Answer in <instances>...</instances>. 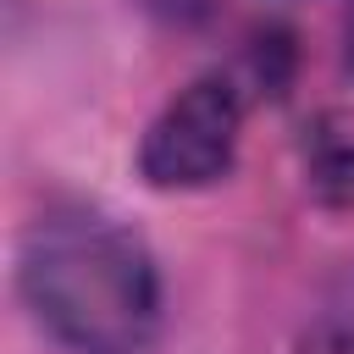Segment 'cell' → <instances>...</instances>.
<instances>
[{"instance_id":"obj_1","label":"cell","mask_w":354,"mask_h":354,"mask_svg":"<svg viewBox=\"0 0 354 354\" xmlns=\"http://www.w3.org/2000/svg\"><path fill=\"white\" fill-rule=\"evenodd\" d=\"M17 293L66 354H144L160 332L149 243L94 205H50L17 243Z\"/></svg>"},{"instance_id":"obj_3","label":"cell","mask_w":354,"mask_h":354,"mask_svg":"<svg viewBox=\"0 0 354 354\" xmlns=\"http://www.w3.org/2000/svg\"><path fill=\"white\" fill-rule=\"evenodd\" d=\"M299 171L321 210H354V111L326 105L304 122Z\"/></svg>"},{"instance_id":"obj_5","label":"cell","mask_w":354,"mask_h":354,"mask_svg":"<svg viewBox=\"0 0 354 354\" xmlns=\"http://www.w3.org/2000/svg\"><path fill=\"white\" fill-rule=\"evenodd\" d=\"M343 66L354 72V0H348V11H343Z\"/></svg>"},{"instance_id":"obj_4","label":"cell","mask_w":354,"mask_h":354,"mask_svg":"<svg viewBox=\"0 0 354 354\" xmlns=\"http://www.w3.org/2000/svg\"><path fill=\"white\" fill-rule=\"evenodd\" d=\"M293 354H354V266H343L321 293L310 299Z\"/></svg>"},{"instance_id":"obj_2","label":"cell","mask_w":354,"mask_h":354,"mask_svg":"<svg viewBox=\"0 0 354 354\" xmlns=\"http://www.w3.org/2000/svg\"><path fill=\"white\" fill-rule=\"evenodd\" d=\"M243 133V94L232 77L210 72L183 83L138 138V177L160 194H194L232 171Z\"/></svg>"}]
</instances>
